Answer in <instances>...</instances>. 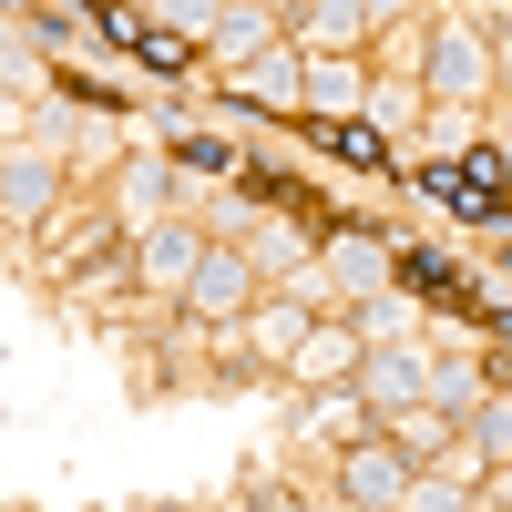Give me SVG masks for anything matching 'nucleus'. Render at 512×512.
I'll return each instance as SVG.
<instances>
[{"label":"nucleus","mask_w":512,"mask_h":512,"mask_svg":"<svg viewBox=\"0 0 512 512\" xmlns=\"http://www.w3.org/2000/svg\"><path fill=\"white\" fill-rule=\"evenodd\" d=\"M328 154H349V164H379V144L359 134V123H328Z\"/></svg>","instance_id":"1"}]
</instances>
